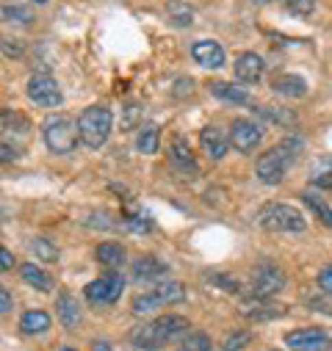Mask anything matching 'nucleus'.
I'll return each mask as SVG.
<instances>
[{"label": "nucleus", "mask_w": 332, "mask_h": 351, "mask_svg": "<svg viewBox=\"0 0 332 351\" xmlns=\"http://www.w3.org/2000/svg\"><path fill=\"white\" fill-rule=\"evenodd\" d=\"M191 329L189 318L183 315H161L150 324H139L130 329V343L141 351H155V348H163L166 343H172L178 337H186Z\"/></svg>", "instance_id": "obj_1"}, {"label": "nucleus", "mask_w": 332, "mask_h": 351, "mask_svg": "<svg viewBox=\"0 0 332 351\" xmlns=\"http://www.w3.org/2000/svg\"><path fill=\"white\" fill-rule=\"evenodd\" d=\"M302 147H305V141H302L299 136H288V138H283L277 147H272L269 152H263V155L258 158V166H255L258 180L266 183V186L283 183L285 171L291 169V163L296 160V155H299Z\"/></svg>", "instance_id": "obj_2"}, {"label": "nucleus", "mask_w": 332, "mask_h": 351, "mask_svg": "<svg viewBox=\"0 0 332 351\" xmlns=\"http://www.w3.org/2000/svg\"><path fill=\"white\" fill-rule=\"evenodd\" d=\"M111 128H114V114L106 106H89L78 117V136L89 149H100L108 141Z\"/></svg>", "instance_id": "obj_3"}, {"label": "nucleus", "mask_w": 332, "mask_h": 351, "mask_svg": "<svg viewBox=\"0 0 332 351\" xmlns=\"http://www.w3.org/2000/svg\"><path fill=\"white\" fill-rule=\"evenodd\" d=\"M42 136H45V144L50 152L56 155H67L78 147L80 136H78V122L67 114H53L45 119L42 125Z\"/></svg>", "instance_id": "obj_4"}, {"label": "nucleus", "mask_w": 332, "mask_h": 351, "mask_svg": "<svg viewBox=\"0 0 332 351\" xmlns=\"http://www.w3.org/2000/svg\"><path fill=\"white\" fill-rule=\"evenodd\" d=\"M255 219L269 232H305L307 227L305 216L294 205H285V202H266Z\"/></svg>", "instance_id": "obj_5"}, {"label": "nucleus", "mask_w": 332, "mask_h": 351, "mask_svg": "<svg viewBox=\"0 0 332 351\" xmlns=\"http://www.w3.org/2000/svg\"><path fill=\"white\" fill-rule=\"evenodd\" d=\"M183 299H186L183 282H178V280H161L152 291L133 296V313H136V315H144V313H152V310H158V307L178 304V302H183Z\"/></svg>", "instance_id": "obj_6"}, {"label": "nucleus", "mask_w": 332, "mask_h": 351, "mask_svg": "<svg viewBox=\"0 0 332 351\" xmlns=\"http://www.w3.org/2000/svg\"><path fill=\"white\" fill-rule=\"evenodd\" d=\"M122 291H125V277L119 271H106L103 277L89 282L83 293H86V302H92V304H114V302H119Z\"/></svg>", "instance_id": "obj_7"}, {"label": "nucleus", "mask_w": 332, "mask_h": 351, "mask_svg": "<svg viewBox=\"0 0 332 351\" xmlns=\"http://www.w3.org/2000/svg\"><path fill=\"white\" fill-rule=\"evenodd\" d=\"M285 288V271L274 263H261L252 271V296L255 299H272Z\"/></svg>", "instance_id": "obj_8"}, {"label": "nucleus", "mask_w": 332, "mask_h": 351, "mask_svg": "<svg viewBox=\"0 0 332 351\" xmlns=\"http://www.w3.org/2000/svg\"><path fill=\"white\" fill-rule=\"evenodd\" d=\"M28 100L39 108H56V106H61L64 95L58 89L56 77H50L47 72H39V75H31V80H28Z\"/></svg>", "instance_id": "obj_9"}, {"label": "nucleus", "mask_w": 332, "mask_h": 351, "mask_svg": "<svg viewBox=\"0 0 332 351\" xmlns=\"http://www.w3.org/2000/svg\"><path fill=\"white\" fill-rule=\"evenodd\" d=\"M227 136H230V144H233L238 152H244V155L255 152L258 144H261V138H263L261 128H258L252 119H233Z\"/></svg>", "instance_id": "obj_10"}, {"label": "nucleus", "mask_w": 332, "mask_h": 351, "mask_svg": "<svg viewBox=\"0 0 332 351\" xmlns=\"http://www.w3.org/2000/svg\"><path fill=\"white\" fill-rule=\"evenodd\" d=\"M288 348L294 351H324L329 346V335L318 326H307V329H296L285 335Z\"/></svg>", "instance_id": "obj_11"}, {"label": "nucleus", "mask_w": 332, "mask_h": 351, "mask_svg": "<svg viewBox=\"0 0 332 351\" xmlns=\"http://www.w3.org/2000/svg\"><path fill=\"white\" fill-rule=\"evenodd\" d=\"M238 313L244 315V318H249V321H274V318H283L288 310L283 307V304H272V302H266V299H246V302H241V307H238Z\"/></svg>", "instance_id": "obj_12"}, {"label": "nucleus", "mask_w": 332, "mask_h": 351, "mask_svg": "<svg viewBox=\"0 0 332 351\" xmlns=\"http://www.w3.org/2000/svg\"><path fill=\"white\" fill-rule=\"evenodd\" d=\"M200 147H202V152H205L211 160H222V158L227 155V149H230V136H227L224 130L208 125V128L200 130Z\"/></svg>", "instance_id": "obj_13"}, {"label": "nucleus", "mask_w": 332, "mask_h": 351, "mask_svg": "<svg viewBox=\"0 0 332 351\" xmlns=\"http://www.w3.org/2000/svg\"><path fill=\"white\" fill-rule=\"evenodd\" d=\"M191 56H194V61H197L200 66H205V69H219V66H224V50H222V45L213 42V39H200V42H194V45H191Z\"/></svg>", "instance_id": "obj_14"}, {"label": "nucleus", "mask_w": 332, "mask_h": 351, "mask_svg": "<svg viewBox=\"0 0 332 351\" xmlns=\"http://www.w3.org/2000/svg\"><path fill=\"white\" fill-rule=\"evenodd\" d=\"M166 274H169V266L163 260H158L155 254H141L133 263V277L139 282H155V280H163Z\"/></svg>", "instance_id": "obj_15"}, {"label": "nucleus", "mask_w": 332, "mask_h": 351, "mask_svg": "<svg viewBox=\"0 0 332 351\" xmlns=\"http://www.w3.org/2000/svg\"><path fill=\"white\" fill-rule=\"evenodd\" d=\"M233 69H235V77H238L241 83H258V80L263 77L266 64H263V58H261L258 53H241V56L235 58Z\"/></svg>", "instance_id": "obj_16"}, {"label": "nucleus", "mask_w": 332, "mask_h": 351, "mask_svg": "<svg viewBox=\"0 0 332 351\" xmlns=\"http://www.w3.org/2000/svg\"><path fill=\"white\" fill-rule=\"evenodd\" d=\"M208 92L224 103H233V106H249L252 103V97H249L246 89H241V86H233L227 80H211L208 83Z\"/></svg>", "instance_id": "obj_17"}, {"label": "nucleus", "mask_w": 332, "mask_h": 351, "mask_svg": "<svg viewBox=\"0 0 332 351\" xmlns=\"http://www.w3.org/2000/svg\"><path fill=\"white\" fill-rule=\"evenodd\" d=\"M169 158H172V163H175L180 171H191V178L197 174V160H194V152H191V147H189V141H186L183 136H175V138H172Z\"/></svg>", "instance_id": "obj_18"}, {"label": "nucleus", "mask_w": 332, "mask_h": 351, "mask_svg": "<svg viewBox=\"0 0 332 351\" xmlns=\"http://www.w3.org/2000/svg\"><path fill=\"white\" fill-rule=\"evenodd\" d=\"M56 315H58V321L67 326V329H72V326H78L80 324V307H78V299L72 296V293H58L56 296Z\"/></svg>", "instance_id": "obj_19"}, {"label": "nucleus", "mask_w": 332, "mask_h": 351, "mask_svg": "<svg viewBox=\"0 0 332 351\" xmlns=\"http://www.w3.org/2000/svg\"><path fill=\"white\" fill-rule=\"evenodd\" d=\"M272 89L285 97H305L307 95V80L299 75H277L272 80Z\"/></svg>", "instance_id": "obj_20"}, {"label": "nucleus", "mask_w": 332, "mask_h": 351, "mask_svg": "<svg viewBox=\"0 0 332 351\" xmlns=\"http://www.w3.org/2000/svg\"><path fill=\"white\" fill-rule=\"evenodd\" d=\"M20 277H23L31 288H36L39 293H50V291H53V277H50L47 271H42L36 263H23V266H20Z\"/></svg>", "instance_id": "obj_21"}, {"label": "nucleus", "mask_w": 332, "mask_h": 351, "mask_svg": "<svg viewBox=\"0 0 332 351\" xmlns=\"http://www.w3.org/2000/svg\"><path fill=\"white\" fill-rule=\"evenodd\" d=\"M95 257H97V263H103V266H108V269L114 271V269H119L122 263L128 260V252H125V246H122V243L106 241V243H100V246H97Z\"/></svg>", "instance_id": "obj_22"}, {"label": "nucleus", "mask_w": 332, "mask_h": 351, "mask_svg": "<svg viewBox=\"0 0 332 351\" xmlns=\"http://www.w3.org/2000/svg\"><path fill=\"white\" fill-rule=\"evenodd\" d=\"M166 17H169V23L178 28H189L194 23L197 12L186 3V0H169V3H166Z\"/></svg>", "instance_id": "obj_23"}, {"label": "nucleus", "mask_w": 332, "mask_h": 351, "mask_svg": "<svg viewBox=\"0 0 332 351\" xmlns=\"http://www.w3.org/2000/svg\"><path fill=\"white\" fill-rule=\"evenodd\" d=\"M161 147V130L158 125H141L139 128V136H136V149L141 155H155Z\"/></svg>", "instance_id": "obj_24"}, {"label": "nucleus", "mask_w": 332, "mask_h": 351, "mask_svg": "<svg viewBox=\"0 0 332 351\" xmlns=\"http://www.w3.org/2000/svg\"><path fill=\"white\" fill-rule=\"evenodd\" d=\"M20 329H23L25 335H42V332L50 329V315H47L45 310H28V313H23V318H20Z\"/></svg>", "instance_id": "obj_25"}, {"label": "nucleus", "mask_w": 332, "mask_h": 351, "mask_svg": "<svg viewBox=\"0 0 332 351\" xmlns=\"http://www.w3.org/2000/svg\"><path fill=\"white\" fill-rule=\"evenodd\" d=\"M310 183L318 189H332V158H316L310 163Z\"/></svg>", "instance_id": "obj_26"}, {"label": "nucleus", "mask_w": 332, "mask_h": 351, "mask_svg": "<svg viewBox=\"0 0 332 351\" xmlns=\"http://www.w3.org/2000/svg\"><path fill=\"white\" fill-rule=\"evenodd\" d=\"M258 114L280 128H296V114L291 108H283V106H261Z\"/></svg>", "instance_id": "obj_27"}, {"label": "nucleus", "mask_w": 332, "mask_h": 351, "mask_svg": "<svg viewBox=\"0 0 332 351\" xmlns=\"http://www.w3.org/2000/svg\"><path fill=\"white\" fill-rule=\"evenodd\" d=\"M249 343H252V332L249 329H230L219 346H222V351H244Z\"/></svg>", "instance_id": "obj_28"}, {"label": "nucleus", "mask_w": 332, "mask_h": 351, "mask_svg": "<svg viewBox=\"0 0 332 351\" xmlns=\"http://www.w3.org/2000/svg\"><path fill=\"white\" fill-rule=\"evenodd\" d=\"M302 202H305V205H307V208H310L327 227H332V208H329L316 191H305V194H302Z\"/></svg>", "instance_id": "obj_29"}, {"label": "nucleus", "mask_w": 332, "mask_h": 351, "mask_svg": "<svg viewBox=\"0 0 332 351\" xmlns=\"http://www.w3.org/2000/svg\"><path fill=\"white\" fill-rule=\"evenodd\" d=\"M25 130H28V119L25 117L0 108V133H25Z\"/></svg>", "instance_id": "obj_30"}, {"label": "nucleus", "mask_w": 332, "mask_h": 351, "mask_svg": "<svg viewBox=\"0 0 332 351\" xmlns=\"http://www.w3.org/2000/svg\"><path fill=\"white\" fill-rule=\"evenodd\" d=\"M141 117H144L141 103H128V106L122 108L119 128H122V130H136V128H139V122H141Z\"/></svg>", "instance_id": "obj_31"}, {"label": "nucleus", "mask_w": 332, "mask_h": 351, "mask_svg": "<svg viewBox=\"0 0 332 351\" xmlns=\"http://www.w3.org/2000/svg\"><path fill=\"white\" fill-rule=\"evenodd\" d=\"M31 249H34L36 260H42V263H56V260H58V249H56V243L47 241V238H34V241H31Z\"/></svg>", "instance_id": "obj_32"}, {"label": "nucleus", "mask_w": 332, "mask_h": 351, "mask_svg": "<svg viewBox=\"0 0 332 351\" xmlns=\"http://www.w3.org/2000/svg\"><path fill=\"white\" fill-rule=\"evenodd\" d=\"M0 53H6L9 58H23L25 56V45L17 36H3L0 34Z\"/></svg>", "instance_id": "obj_33"}, {"label": "nucleus", "mask_w": 332, "mask_h": 351, "mask_svg": "<svg viewBox=\"0 0 332 351\" xmlns=\"http://www.w3.org/2000/svg\"><path fill=\"white\" fill-rule=\"evenodd\" d=\"M183 351H211V340L202 332H189L183 337Z\"/></svg>", "instance_id": "obj_34"}, {"label": "nucleus", "mask_w": 332, "mask_h": 351, "mask_svg": "<svg viewBox=\"0 0 332 351\" xmlns=\"http://www.w3.org/2000/svg\"><path fill=\"white\" fill-rule=\"evenodd\" d=\"M283 3L294 17H310L316 12V0H283Z\"/></svg>", "instance_id": "obj_35"}, {"label": "nucleus", "mask_w": 332, "mask_h": 351, "mask_svg": "<svg viewBox=\"0 0 332 351\" xmlns=\"http://www.w3.org/2000/svg\"><path fill=\"white\" fill-rule=\"evenodd\" d=\"M3 14L14 23H31L34 20V12L28 6H3Z\"/></svg>", "instance_id": "obj_36"}, {"label": "nucleus", "mask_w": 332, "mask_h": 351, "mask_svg": "<svg viewBox=\"0 0 332 351\" xmlns=\"http://www.w3.org/2000/svg\"><path fill=\"white\" fill-rule=\"evenodd\" d=\"M316 285H318V291H321V293L332 296V263H329V266H324V269L318 271V277H316Z\"/></svg>", "instance_id": "obj_37"}, {"label": "nucleus", "mask_w": 332, "mask_h": 351, "mask_svg": "<svg viewBox=\"0 0 332 351\" xmlns=\"http://www.w3.org/2000/svg\"><path fill=\"white\" fill-rule=\"evenodd\" d=\"M208 280L216 282L222 291H230V293H238V291H241L238 280H233V277H224V274H208Z\"/></svg>", "instance_id": "obj_38"}, {"label": "nucleus", "mask_w": 332, "mask_h": 351, "mask_svg": "<svg viewBox=\"0 0 332 351\" xmlns=\"http://www.w3.org/2000/svg\"><path fill=\"white\" fill-rule=\"evenodd\" d=\"M17 149L12 147V144H0V163H12V160H17Z\"/></svg>", "instance_id": "obj_39"}, {"label": "nucleus", "mask_w": 332, "mask_h": 351, "mask_svg": "<svg viewBox=\"0 0 332 351\" xmlns=\"http://www.w3.org/2000/svg\"><path fill=\"white\" fill-rule=\"evenodd\" d=\"M12 266H14V254L6 246H0V271H9Z\"/></svg>", "instance_id": "obj_40"}, {"label": "nucleus", "mask_w": 332, "mask_h": 351, "mask_svg": "<svg viewBox=\"0 0 332 351\" xmlns=\"http://www.w3.org/2000/svg\"><path fill=\"white\" fill-rule=\"evenodd\" d=\"M14 307V302H12V293L6 291V285H0V313H9Z\"/></svg>", "instance_id": "obj_41"}, {"label": "nucleus", "mask_w": 332, "mask_h": 351, "mask_svg": "<svg viewBox=\"0 0 332 351\" xmlns=\"http://www.w3.org/2000/svg\"><path fill=\"white\" fill-rule=\"evenodd\" d=\"M191 89H194V80H191V77H189V80H186V77H180V80H178L175 95H186V92H191Z\"/></svg>", "instance_id": "obj_42"}, {"label": "nucleus", "mask_w": 332, "mask_h": 351, "mask_svg": "<svg viewBox=\"0 0 332 351\" xmlns=\"http://www.w3.org/2000/svg\"><path fill=\"white\" fill-rule=\"evenodd\" d=\"M92 351H111V343L108 340H95L92 343Z\"/></svg>", "instance_id": "obj_43"}, {"label": "nucleus", "mask_w": 332, "mask_h": 351, "mask_svg": "<svg viewBox=\"0 0 332 351\" xmlns=\"http://www.w3.org/2000/svg\"><path fill=\"white\" fill-rule=\"evenodd\" d=\"M252 3H272V0H252Z\"/></svg>", "instance_id": "obj_44"}, {"label": "nucleus", "mask_w": 332, "mask_h": 351, "mask_svg": "<svg viewBox=\"0 0 332 351\" xmlns=\"http://www.w3.org/2000/svg\"><path fill=\"white\" fill-rule=\"evenodd\" d=\"M61 351H78V348H69V346H64V348H61Z\"/></svg>", "instance_id": "obj_45"}, {"label": "nucleus", "mask_w": 332, "mask_h": 351, "mask_svg": "<svg viewBox=\"0 0 332 351\" xmlns=\"http://www.w3.org/2000/svg\"><path fill=\"white\" fill-rule=\"evenodd\" d=\"M34 3H39V6H42V3H47V0H34Z\"/></svg>", "instance_id": "obj_46"}]
</instances>
